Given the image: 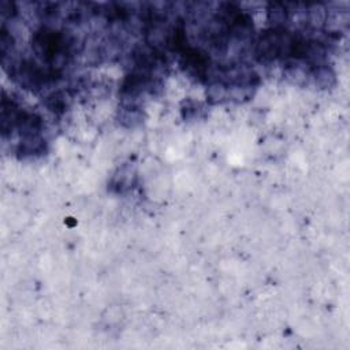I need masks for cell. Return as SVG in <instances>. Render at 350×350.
<instances>
[{
	"mask_svg": "<svg viewBox=\"0 0 350 350\" xmlns=\"http://www.w3.org/2000/svg\"><path fill=\"white\" fill-rule=\"evenodd\" d=\"M33 45L37 53H40L44 59L51 62L56 56H59V53H63L64 51H67L70 42L67 37L63 36L62 33L42 29L38 33H36Z\"/></svg>",
	"mask_w": 350,
	"mask_h": 350,
	"instance_id": "6da1fadb",
	"label": "cell"
}]
</instances>
